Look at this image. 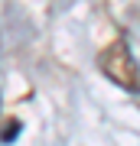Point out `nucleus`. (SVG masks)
Returning <instances> with one entry per match:
<instances>
[{
  "instance_id": "nucleus-2",
  "label": "nucleus",
  "mask_w": 140,
  "mask_h": 146,
  "mask_svg": "<svg viewBox=\"0 0 140 146\" xmlns=\"http://www.w3.org/2000/svg\"><path fill=\"white\" fill-rule=\"evenodd\" d=\"M16 133H20V120H10V123L3 127V133H0V140H3V143H13Z\"/></svg>"
},
{
  "instance_id": "nucleus-1",
  "label": "nucleus",
  "mask_w": 140,
  "mask_h": 146,
  "mask_svg": "<svg viewBox=\"0 0 140 146\" xmlns=\"http://www.w3.org/2000/svg\"><path fill=\"white\" fill-rule=\"evenodd\" d=\"M101 68H104V72H108L117 84H124L127 91L137 94V58H134V52H130V46L114 42L111 49H104Z\"/></svg>"
}]
</instances>
